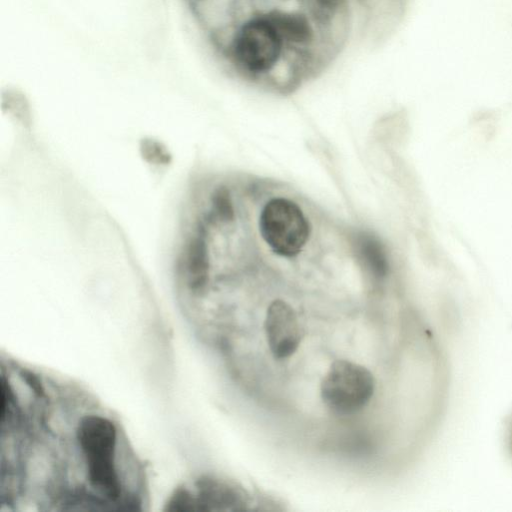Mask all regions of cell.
<instances>
[{"label": "cell", "instance_id": "obj_1", "mask_svg": "<svg viewBox=\"0 0 512 512\" xmlns=\"http://www.w3.org/2000/svg\"><path fill=\"white\" fill-rule=\"evenodd\" d=\"M76 434L90 484L110 500H117L121 484L115 463L117 433L114 424L105 417L87 415L80 420Z\"/></svg>", "mask_w": 512, "mask_h": 512}, {"label": "cell", "instance_id": "obj_2", "mask_svg": "<svg viewBox=\"0 0 512 512\" xmlns=\"http://www.w3.org/2000/svg\"><path fill=\"white\" fill-rule=\"evenodd\" d=\"M374 390L373 374L366 367L344 359L331 364L320 385L323 403L338 415H351L363 409Z\"/></svg>", "mask_w": 512, "mask_h": 512}, {"label": "cell", "instance_id": "obj_3", "mask_svg": "<svg viewBox=\"0 0 512 512\" xmlns=\"http://www.w3.org/2000/svg\"><path fill=\"white\" fill-rule=\"evenodd\" d=\"M259 230L274 253L288 258L302 251L311 232L301 208L286 198H274L266 203L259 217Z\"/></svg>", "mask_w": 512, "mask_h": 512}, {"label": "cell", "instance_id": "obj_4", "mask_svg": "<svg viewBox=\"0 0 512 512\" xmlns=\"http://www.w3.org/2000/svg\"><path fill=\"white\" fill-rule=\"evenodd\" d=\"M282 38L267 18H257L245 23L238 31L233 52L238 62L253 72L271 69L278 61Z\"/></svg>", "mask_w": 512, "mask_h": 512}, {"label": "cell", "instance_id": "obj_5", "mask_svg": "<svg viewBox=\"0 0 512 512\" xmlns=\"http://www.w3.org/2000/svg\"><path fill=\"white\" fill-rule=\"evenodd\" d=\"M264 328L269 349L279 360L293 355L303 338V330L295 310L280 299L269 305Z\"/></svg>", "mask_w": 512, "mask_h": 512}, {"label": "cell", "instance_id": "obj_6", "mask_svg": "<svg viewBox=\"0 0 512 512\" xmlns=\"http://www.w3.org/2000/svg\"><path fill=\"white\" fill-rule=\"evenodd\" d=\"M198 497L194 498L198 510H238L247 503L240 488L214 478L198 482Z\"/></svg>", "mask_w": 512, "mask_h": 512}, {"label": "cell", "instance_id": "obj_7", "mask_svg": "<svg viewBox=\"0 0 512 512\" xmlns=\"http://www.w3.org/2000/svg\"><path fill=\"white\" fill-rule=\"evenodd\" d=\"M280 37L290 42L303 43L311 38V29L306 18L299 14L274 12L267 17Z\"/></svg>", "mask_w": 512, "mask_h": 512}, {"label": "cell", "instance_id": "obj_8", "mask_svg": "<svg viewBox=\"0 0 512 512\" xmlns=\"http://www.w3.org/2000/svg\"><path fill=\"white\" fill-rule=\"evenodd\" d=\"M360 244L361 254L371 271L380 277L386 275L387 260L379 242L371 237H364Z\"/></svg>", "mask_w": 512, "mask_h": 512}, {"label": "cell", "instance_id": "obj_9", "mask_svg": "<svg viewBox=\"0 0 512 512\" xmlns=\"http://www.w3.org/2000/svg\"><path fill=\"white\" fill-rule=\"evenodd\" d=\"M317 2L322 6L326 8H332L335 7L338 0H317Z\"/></svg>", "mask_w": 512, "mask_h": 512}]
</instances>
